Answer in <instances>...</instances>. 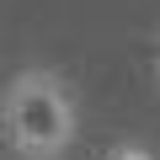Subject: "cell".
<instances>
[{
	"label": "cell",
	"mask_w": 160,
	"mask_h": 160,
	"mask_svg": "<svg viewBox=\"0 0 160 160\" xmlns=\"http://www.w3.org/2000/svg\"><path fill=\"white\" fill-rule=\"evenodd\" d=\"M0 128L22 160H59L75 144V96L59 69H22L0 96Z\"/></svg>",
	"instance_id": "cell-1"
},
{
	"label": "cell",
	"mask_w": 160,
	"mask_h": 160,
	"mask_svg": "<svg viewBox=\"0 0 160 160\" xmlns=\"http://www.w3.org/2000/svg\"><path fill=\"white\" fill-rule=\"evenodd\" d=\"M107 160H160V155H155V149H144V144H133V139H128V144H112V149H107Z\"/></svg>",
	"instance_id": "cell-2"
}]
</instances>
